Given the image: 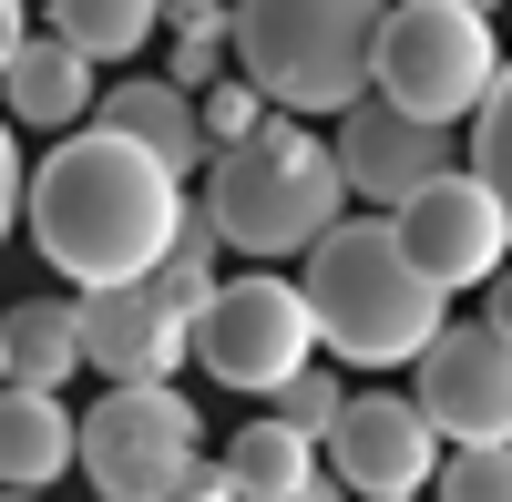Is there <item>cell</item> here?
<instances>
[{"label": "cell", "mask_w": 512, "mask_h": 502, "mask_svg": "<svg viewBox=\"0 0 512 502\" xmlns=\"http://www.w3.org/2000/svg\"><path fill=\"white\" fill-rule=\"evenodd\" d=\"M185 205H195V195L164 175L144 144L82 123V134H62L52 154L31 164L21 216H31V246L52 257V277H72L82 298H103V287H144V277L164 267Z\"/></svg>", "instance_id": "1"}, {"label": "cell", "mask_w": 512, "mask_h": 502, "mask_svg": "<svg viewBox=\"0 0 512 502\" xmlns=\"http://www.w3.org/2000/svg\"><path fill=\"white\" fill-rule=\"evenodd\" d=\"M297 298H308L328 359H349V369H410V359L451 328V298L400 257L390 216H338V226L308 246Z\"/></svg>", "instance_id": "2"}, {"label": "cell", "mask_w": 512, "mask_h": 502, "mask_svg": "<svg viewBox=\"0 0 512 502\" xmlns=\"http://www.w3.org/2000/svg\"><path fill=\"white\" fill-rule=\"evenodd\" d=\"M205 226L236 257H308V246L349 216V185H338V154L308 134L297 113H267L246 144H226L205 164Z\"/></svg>", "instance_id": "3"}, {"label": "cell", "mask_w": 512, "mask_h": 502, "mask_svg": "<svg viewBox=\"0 0 512 502\" xmlns=\"http://www.w3.org/2000/svg\"><path fill=\"white\" fill-rule=\"evenodd\" d=\"M390 0H236L226 52L236 82L267 93V113H349L369 103V52Z\"/></svg>", "instance_id": "4"}, {"label": "cell", "mask_w": 512, "mask_h": 502, "mask_svg": "<svg viewBox=\"0 0 512 502\" xmlns=\"http://www.w3.org/2000/svg\"><path fill=\"white\" fill-rule=\"evenodd\" d=\"M502 82V41L482 11H451V0H390V21H379V52H369V93L410 113V123H451L482 113Z\"/></svg>", "instance_id": "5"}, {"label": "cell", "mask_w": 512, "mask_h": 502, "mask_svg": "<svg viewBox=\"0 0 512 502\" xmlns=\"http://www.w3.org/2000/svg\"><path fill=\"white\" fill-rule=\"evenodd\" d=\"M205 472V410L164 390H103L82 410V482L103 502H185Z\"/></svg>", "instance_id": "6"}, {"label": "cell", "mask_w": 512, "mask_h": 502, "mask_svg": "<svg viewBox=\"0 0 512 502\" xmlns=\"http://www.w3.org/2000/svg\"><path fill=\"white\" fill-rule=\"evenodd\" d=\"M195 359H205V380H226L246 400H277L318 359V318L297 298V277H226L195 308Z\"/></svg>", "instance_id": "7"}, {"label": "cell", "mask_w": 512, "mask_h": 502, "mask_svg": "<svg viewBox=\"0 0 512 502\" xmlns=\"http://www.w3.org/2000/svg\"><path fill=\"white\" fill-rule=\"evenodd\" d=\"M390 236H400V257L431 277L441 298L451 287H492L512 267V226H502V205H492V185L472 175V164H451L441 185H420L390 216Z\"/></svg>", "instance_id": "8"}, {"label": "cell", "mask_w": 512, "mask_h": 502, "mask_svg": "<svg viewBox=\"0 0 512 502\" xmlns=\"http://www.w3.org/2000/svg\"><path fill=\"white\" fill-rule=\"evenodd\" d=\"M441 472V431L420 421L410 390H349V410H338L328 431V482L349 502H420Z\"/></svg>", "instance_id": "9"}, {"label": "cell", "mask_w": 512, "mask_h": 502, "mask_svg": "<svg viewBox=\"0 0 512 502\" xmlns=\"http://www.w3.org/2000/svg\"><path fill=\"white\" fill-rule=\"evenodd\" d=\"M410 400L451 451H502L512 441V339H492L482 318H451L420 349V390Z\"/></svg>", "instance_id": "10"}, {"label": "cell", "mask_w": 512, "mask_h": 502, "mask_svg": "<svg viewBox=\"0 0 512 502\" xmlns=\"http://www.w3.org/2000/svg\"><path fill=\"white\" fill-rule=\"evenodd\" d=\"M328 154H338V185L369 195V205H390V216H400L420 185H441L451 164H461V144L441 134V123H410V113H390L379 93L338 113V144Z\"/></svg>", "instance_id": "11"}, {"label": "cell", "mask_w": 512, "mask_h": 502, "mask_svg": "<svg viewBox=\"0 0 512 502\" xmlns=\"http://www.w3.org/2000/svg\"><path fill=\"white\" fill-rule=\"evenodd\" d=\"M185 359H195V318H175L154 287L82 298V369H103L113 390H164Z\"/></svg>", "instance_id": "12"}, {"label": "cell", "mask_w": 512, "mask_h": 502, "mask_svg": "<svg viewBox=\"0 0 512 502\" xmlns=\"http://www.w3.org/2000/svg\"><path fill=\"white\" fill-rule=\"evenodd\" d=\"M93 123L103 134H123V144H144L164 175H195V164H216V144H205V113H195V93H175L164 72H134V82H113V93L93 103Z\"/></svg>", "instance_id": "13"}, {"label": "cell", "mask_w": 512, "mask_h": 502, "mask_svg": "<svg viewBox=\"0 0 512 502\" xmlns=\"http://www.w3.org/2000/svg\"><path fill=\"white\" fill-rule=\"evenodd\" d=\"M0 103H11V123H31V134H82L103 93H93V62H82L72 41L31 31L11 52V72H0Z\"/></svg>", "instance_id": "14"}, {"label": "cell", "mask_w": 512, "mask_h": 502, "mask_svg": "<svg viewBox=\"0 0 512 502\" xmlns=\"http://www.w3.org/2000/svg\"><path fill=\"white\" fill-rule=\"evenodd\" d=\"M82 462V421L62 390H0V492H41Z\"/></svg>", "instance_id": "15"}, {"label": "cell", "mask_w": 512, "mask_h": 502, "mask_svg": "<svg viewBox=\"0 0 512 502\" xmlns=\"http://www.w3.org/2000/svg\"><path fill=\"white\" fill-rule=\"evenodd\" d=\"M0 349H11V390L82 380V298H21L0 318Z\"/></svg>", "instance_id": "16"}, {"label": "cell", "mask_w": 512, "mask_h": 502, "mask_svg": "<svg viewBox=\"0 0 512 502\" xmlns=\"http://www.w3.org/2000/svg\"><path fill=\"white\" fill-rule=\"evenodd\" d=\"M216 472H226L246 502H287L297 482H318V441H308V431H287L277 410H267V421H246V431L216 451Z\"/></svg>", "instance_id": "17"}, {"label": "cell", "mask_w": 512, "mask_h": 502, "mask_svg": "<svg viewBox=\"0 0 512 502\" xmlns=\"http://www.w3.org/2000/svg\"><path fill=\"white\" fill-rule=\"evenodd\" d=\"M164 21V0H52V41H72L82 62H134Z\"/></svg>", "instance_id": "18"}, {"label": "cell", "mask_w": 512, "mask_h": 502, "mask_svg": "<svg viewBox=\"0 0 512 502\" xmlns=\"http://www.w3.org/2000/svg\"><path fill=\"white\" fill-rule=\"evenodd\" d=\"M472 175L492 185L502 226H512V62H502V82H492V103L472 113Z\"/></svg>", "instance_id": "19"}, {"label": "cell", "mask_w": 512, "mask_h": 502, "mask_svg": "<svg viewBox=\"0 0 512 502\" xmlns=\"http://www.w3.org/2000/svg\"><path fill=\"white\" fill-rule=\"evenodd\" d=\"M431 502H512V441L502 451H451L431 472Z\"/></svg>", "instance_id": "20"}, {"label": "cell", "mask_w": 512, "mask_h": 502, "mask_svg": "<svg viewBox=\"0 0 512 502\" xmlns=\"http://www.w3.org/2000/svg\"><path fill=\"white\" fill-rule=\"evenodd\" d=\"M338 410H349V390H338V369H318V359L277 390V421H287V431H308V441H328V431H338Z\"/></svg>", "instance_id": "21"}, {"label": "cell", "mask_w": 512, "mask_h": 502, "mask_svg": "<svg viewBox=\"0 0 512 502\" xmlns=\"http://www.w3.org/2000/svg\"><path fill=\"white\" fill-rule=\"evenodd\" d=\"M195 113H205V144L226 154V144H246L256 123H267V93H256V82H236V72H226V82H216V93H205Z\"/></svg>", "instance_id": "22"}, {"label": "cell", "mask_w": 512, "mask_h": 502, "mask_svg": "<svg viewBox=\"0 0 512 502\" xmlns=\"http://www.w3.org/2000/svg\"><path fill=\"white\" fill-rule=\"evenodd\" d=\"M226 62H236L226 41H175V62H164V82H175V93H195V103H205V93H216V82H226Z\"/></svg>", "instance_id": "23"}, {"label": "cell", "mask_w": 512, "mask_h": 502, "mask_svg": "<svg viewBox=\"0 0 512 502\" xmlns=\"http://www.w3.org/2000/svg\"><path fill=\"white\" fill-rule=\"evenodd\" d=\"M226 21H236V0H164V31L175 41H226Z\"/></svg>", "instance_id": "24"}, {"label": "cell", "mask_w": 512, "mask_h": 502, "mask_svg": "<svg viewBox=\"0 0 512 502\" xmlns=\"http://www.w3.org/2000/svg\"><path fill=\"white\" fill-rule=\"evenodd\" d=\"M21 195H31V175H21V144H11V123H0V236L21 226Z\"/></svg>", "instance_id": "25"}, {"label": "cell", "mask_w": 512, "mask_h": 502, "mask_svg": "<svg viewBox=\"0 0 512 502\" xmlns=\"http://www.w3.org/2000/svg\"><path fill=\"white\" fill-rule=\"evenodd\" d=\"M482 328H492V339H512V267L492 277V308H482Z\"/></svg>", "instance_id": "26"}, {"label": "cell", "mask_w": 512, "mask_h": 502, "mask_svg": "<svg viewBox=\"0 0 512 502\" xmlns=\"http://www.w3.org/2000/svg\"><path fill=\"white\" fill-rule=\"evenodd\" d=\"M31 41V21H21V0H0V72H11V52Z\"/></svg>", "instance_id": "27"}, {"label": "cell", "mask_w": 512, "mask_h": 502, "mask_svg": "<svg viewBox=\"0 0 512 502\" xmlns=\"http://www.w3.org/2000/svg\"><path fill=\"white\" fill-rule=\"evenodd\" d=\"M185 502H246V492H236V482H226V472H216V462H205V472H195V492H185Z\"/></svg>", "instance_id": "28"}, {"label": "cell", "mask_w": 512, "mask_h": 502, "mask_svg": "<svg viewBox=\"0 0 512 502\" xmlns=\"http://www.w3.org/2000/svg\"><path fill=\"white\" fill-rule=\"evenodd\" d=\"M287 502H349V492H338V482H328V472H318V482H297V492H287Z\"/></svg>", "instance_id": "29"}, {"label": "cell", "mask_w": 512, "mask_h": 502, "mask_svg": "<svg viewBox=\"0 0 512 502\" xmlns=\"http://www.w3.org/2000/svg\"><path fill=\"white\" fill-rule=\"evenodd\" d=\"M451 11H482V21H492V11H502V0H451Z\"/></svg>", "instance_id": "30"}, {"label": "cell", "mask_w": 512, "mask_h": 502, "mask_svg": "<svg viewBox=\"0 0 512 502\" xmlns=\"http://www.w3.org/2000/svg\"><path fill=\"white\" fill-rule=\"evenodd\" d=\"M0 390H11V349H0Z\"/></svg>", "instance_id": "31"}, {"label": "cell", "mask_w": 512, "mask_h": 502, "mask_svg": "<svg viewBox=\"0 0 512 502\" xmlns=\"http://www.w3.org/2000/svg\"><path fill=\"white\" fill-rule=\"evenodd\" d=\"M0 502H41V492H0Z\"/></svg>", "instance_id": "32"}]
</instances>
